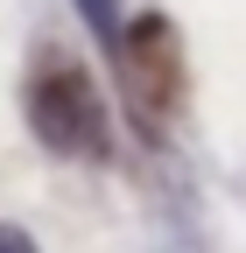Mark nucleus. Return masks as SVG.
Instances as JSON below:
<instances>
[{"label": "nucleus", "instance_id": "7ed1b4c3", "mask_svg": "<svg viewBox=\"0 0 246 253\" xmlns=\"http://www.w3.org/2000/svg\"><path fill=\"white\" fill-rule=\"evenodd\" d=\"M0 253H36V239H28L21 225H0Z\"/></svg>", "mask_w": 246, "mask_h": 253}, {"label": "nucleus", "instance_id": "f257e3e1", "mask_svg": "<svg viewBox=\"0 0 246 253\" xmlns=\"http://www.w3.org/2000/svg\"><path fill=\"white\" fill-rule=\"evenodd\" d=\"M28 126H36L42 148H56V155H106V141H113L106 99H99V84H91L78 63L49 71L28 91Z\"/></svg>", "mask_w": 246, "mask_h": 253}, {"label": "nucleus", "instance_id": "f03ea898", "mask_svg": "<svg viewBox=\"0 0 246 253\" xmlns=\"http://www.w3.org/2000/svg\"><path fill=\"white\" fill-rule=\"evenodd\" d=\"M78 14L91 21L99 42H120V0H78Z\"/></svg>", "mask_w": 246, "mask_h": 253}]
</instances>
